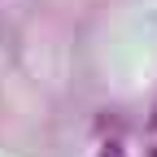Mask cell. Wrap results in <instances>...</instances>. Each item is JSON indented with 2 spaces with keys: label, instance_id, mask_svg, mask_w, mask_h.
Segmentation results:
<instances>
[{
  "label": "cell",
  "instance_id": "1",
  "mask_svg": "<svg viewBox=\"0 0 157 157\" xmlns=\"http://www.w3.org/2000/svg\"><path fill=\"white\" fill-rule=\"evenodd\" d=\"M96 157H127V148H122V144H118V140H109V144H105L101 153H96Z\"/></svg>",
  "mask_w": 157,
  "mask_h": 157
}]
</instances>
